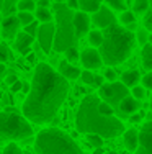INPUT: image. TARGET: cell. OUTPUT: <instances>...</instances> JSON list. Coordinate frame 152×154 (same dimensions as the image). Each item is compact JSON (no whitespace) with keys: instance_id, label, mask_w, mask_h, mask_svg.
<instances>
[{"instance_id":"obj_1","label":"cell","mask_w":152,"mask_h":154,"mask_svg":"<svg viewBox=\"0 0 152 154\" xmlns=\"http://www.w3.org/2000/svg\"><path fill=\"white\" fill-rule=\"evenodd\" d=\"M69 94V82L62 74H57L49 64L36 66L31 90L23 103V115L34 125L52 122Z\"/></svg>"},{"instance_id":"obj_2","label":"cell","mask_w":152,"mask_h":154,"mask_svg":"<svg viewBox=\"0 0 152 154\" xmlns=\"http://www.w3.org/2000/svg\"><path fill=\"white\" fill-rule=\"evenodd\" d=\"M100 98L97 95H88L84 98L75 116V128L79 133L100 134L103 138H116L124 134V125L115 116H106L98 110Z\"/></svg>"},{"instance_id":"obj_3","label":"cell","mask_w":152,"mask_h":154,"mask_svg":"<svg viewBox=\"0 0 152 154\" xmlns=\"http://www.w3.org/2000/svg\"><path fill=\"white\" fill-rule=\"evenodd\" d=\"M136 43V36L128 28L111 25L103 31V45L100 46V54L103 62L108 66L121 64L131 56L133 48Z\"/></svg>"},{"instance_id":"obj_4","label":"cell","mask_w":152,"mask_h":154,"mask_svg":"<svg viewBox=\"0 0 152 154\" xmlns=\"http://www.w3.org/2000/svg\"><path fill=\"white\" fill-rule=\"evenodd\" d=\"M34 149L38 154H84L70 134L57 128H49L38 133Z\"/></svg>"},{"instance_id":"obj_5","label":"cell","mask_w":152,"mask_h":154,"mask_svg":"<svg viewBox=\"0 0 152 154\" xmlns=\"http://www.w3.org/2000/svg\"><path fill=\"white\" fill-rule=\"evenodd\" d=\"M56 12V36H54V51L56 53H66L70 48L77 45V33L74 26V12H70V7L64 3L54 5Z\"/></svg>"},{"instance_id":"obj_6","label":"cell","mask_w":152,"mask_h":154,"mask_svg":"<svg viewBox=\"0 0 152 154\" xmlns=\"http://www.w3.org/2000/svg\"><path fill=\"white\" fill-rule=\"evenodd\" d=\"M31 134L33 130L25 115L13 110L0 112V141H18L30 138Z\"/></svg>"},{"instance_id":"obj_7","label":"cell","mask_w":152,"mask_h":154,"mask_svg":"<svg viewBox=\"0 0 152 154\" xmlns=\"http://www.w3.org/2000/svg\"><path fill=\"white\" fill-rule=\"evenodd\" d=\"M129 94H131L129 87H126L123 82H106L100 87V97L111 107H119V103Z\"/></svg>"},{"instance_id":"obj_8","label":"cell","mask_w":152,"mask_h":154,"mask_svg":"<svg viewBox=\"0 0 152 154\" xmlns=\"http://www.w3.org/2000/svg\"><path fill=\"white\" fill-rule=\"evenodd\" d=\"M54 36H56V25L52 23H43L39 25L38 31V43L44 53H51L54 49Z\"/></svg>"},{"instance_id":"obj_9","label":"cell","mask_w":152,"mask_h":154,"mask_svg":"<svg viewBox=\"0 0 152 154\" xmlns=\"http://www.w3.org/2000/svg\"><path fill=\"white\" fill-rule=\"evenodd\" d=\"M92 21L97 25V28H101V30H106V28H110L111 25H115V23H116V17H115V13L111 12V8H110L108 5H106V7H105V5H101L98 12H95V13H93Z\"/></svg>"},{"instance_id":"obj_10","label":"cell","mask_w":152,"mask_h":154,"mask_svg":"<svg viewBox=\"0 0 152 154\" xmlns=\"http://www.w3.org/2000/svg\"><path fill=\"white\" fill-rule=\"evenodd\" d=\"M136 154H152V120L141 126L139 148H137Z\"/></svg>"},{"instance_id":"obj_11","label":"cell","mask_w":152,"mask_h":154,"mask_svg":"<svg viewBox=\"0 0 152 154\" xmlns=\"http://www.w3.org/2000/svg\"><path fill=\"white\" fill-rule=\"evenodd\" d=\"M80 62L84 64V67L87 71H92V69H100L105 64L103 57H101L100 51H97L95 48H87L82 51L80 54Z\"/></svg>"},{"instance_id":"obj_12","label":"cell","mask_w":152,"mask_h":154,"mask_svg":"<svg viewBox=\"0 0 152 154\" xmlns=\"http://www.w3.org/2000/svg\"><path fill=\"white\" fill-rule=\"evenodd\" d=\"M21 21L18 17H7L5 20L2 21V36L7 39H13L16 38L18 28H20Z\"/></svg>"},{"instance_id":"obj_13","label":"cell","mask_w":152,"mask_h":154,"mask_svg":"<svg viewBox=\"0 0 152 154\" xmlns=\"http://www.w3.org/2000/svg\"><path fill=\"white\" fill-rule=\"evenodd\" d=\"M74 26L77 38H82L84 35L90 33V18L85 12H75L74 13Z\"/></svg>"},{"instance_id":"obj_14","label":"cell","mask_w":152,"mask_h":154,"mask_svg":"<svg viewBox=\"0 0 152 154\" xmlns=\"http://www.w3.org/2000/svg\"><path fill=\"white\" fill-rule=\"evenodd\" d=\"M34 36L28 35V33H18L15 38V49L20 51L21 54H30L31 53V43H33Z\"/></svg>"},{"instance_id":"obj_15","label":"cell","mask_w":152,"mask_h":154,"mask_svg":"<svg viewBox=\"0 0 152 154\" xmlns=\"http://www.w3.org/2000/svg\"><path fill=\"white\" fill-rule=\"evenodd\" d=\"M123 141H124V146L128 151L136 152L137 148H139V131L137 130H126L124 134H123Z\"/></svg>"},{"instance_id":"obj_16","label":"cell","mask_w":152,"mask_h":154,"mask_svg":"<svg viewBox=\"0 0 152 154\" xmlns=\"http://www.w3.org/2000/svg\"><path fill=\"white\" fill-rule=\"evenodd\" d=\"M141 108V103L137 98H134L133 95H128L124 100L119 103V110L121 113H126V115H133V113H137V110Z\"/></svg>"},{"instance_id":"obj_17","label":"cell","mask_w":152,"mask_h":154,"mask_svg":"<svg viewBox=\"0 0 152 154\" xmlns=\"http://www.w3.org/2000/svg\"><path fill=\"white\" fill-rule=\"evenodd\" d=\"M59 74H62L67 80L69 79L74 80V79H79V77L82 75V72H80V69H79V67L69 64V61H62V62H61V66H59Z\"/></svg>"},{"instance_id":"obj_18","label":"cell","mask_w":152,"mask_h":154,"mask_svg":"<svg viewBox=\"0 0 152 154\" xmlns=\"http://www.w3.org/2000/svg\"><path fill=\"white\" fill-rule=\"evenodd\" d=\"M142 79V77L139 75V72L136 71V69H131V71H126V72H123V75H121V82L124 84L126 87H136L137 85V82Z\"/></svg>"},{"instance_id":"obj_19","label":"cell","mask_w":152,"mask_h":154,"mask_svg":"<svg viewBox=\"0 0 152 154\" xmlns=\"http://www.w3.org/2000/svg\"><path fill=\"white\" fill-rule=\"evenodd\" d=\"M101 3H103V0H80L79 7H80V10L85 13H95L100 10Z\"/></svg>"},{"instance_id":"obj_20","label":"cell","mask_w":152,"mask_h":154,"mask_svg":"<svg viewBox=\"0 0 152 154\" xmlns=\"http://www.w3.org/2000/svg\"><path fill=\"white\" fill-rule=\"evenodd\" d=\"M141 57H142V66L147 69V72L152 71V45L151 43H147L146 46H142V54H141Z\"/></svg>"},{"instance_id":"obj_21","label":"cell","mask_w":152,"mask_h":154,"mask_svg":"<svg viewBox=\"0 0 152 154\" xmlns=\"http://www.w3.org/2000/svg\"><path fill=\"white\" fill-rule=\"evenodd\" d=\"M34 15L38 18V21H41V23H51V20H52V13L46 7H38Z\"/></svg>"},{"instance_id":"obj_22","label":"cell","mask_w":152,"mask_h":154,"mask_svg":"<svg viewBox=\"0 0 152 154\" xmlns=\"http://www.w3.org/2000/svg\"><path fill=\"white\" fill-rule=\"evenodd\" d=\"M88 41H90V45H92V46L100 48L101 45H103V31H100V30L90 31L88 33Z\"/></svg>"},{"instance_id":"obj_23","label":"cell","mask_w":152,"mask_h":154,"mask_svg":"<svg viewBox=\"0 0 152 154\" xmlns=\"http://www.w3.org/2000/svg\"><path fill=\"white\" fill-rule=\"evenodd\" d=\"M87 144L92 146L93 149H98V148H103V136L100 134H87Z\"/></svg>"},{"instance_id":"obj_24","label":"cell","mask_w":152,"mask_h":154,"mask_svg":"<svg viewBox=\"0 0 152 154\" xmlns=\"http://www.w3.org/2000/svg\"><path fill=\"white\" fill-rule=\"evenodd\" d=\"M149 30L147 28H139V30H136V41L139 43V45L146 46L147 43H149Z\"/></svg>"},{"instance_id":"obj_25","label":"cell","mask_w":152,"mask_h":154,"mask_svg":"<svg viewBox=\"0 0 152 154\" xmlns=\"http://www.w3.org/2000/svg\"><path fill=\"white\" fill-rule=\"evenodd\" d=\"M16 8L20 12H36V5L33 0H20L16 3Z\"/></svg>"},{"instance_id":"obj_26","label":"cell","mask_w":152,"mask_h":154,"mask_svg":"<svg viewBox=\"0 0 152 154\" xmlns=\"http://www.w3.org/2000/svg\"><path fill=\"white\" fill-rule=\"evenodd\" d=\"M106 5L111 10H118V12H126V0H105Z\"/></svg>"},{"instance_id":"obj_27","label":"cell","mask_w":152,"mask_h":154,"mask_svg":"<svg viewBox=\"0 0 152 154\" xmlns=\"http://www.w3.org/2000/svg\"><path fill=\"white\" fill-rule=\"evenodd\" d=\"M149 5H151V0H134L133 8H134L136 13H146L149 10Z\"/></svg>"},{"instance_id":"obj_28","label":"cell","mask_w":152,"mask_h":154,"mask_svg":"<svg viewBox=\"0 0 152 154\" xmlns=\"http://www.w3.org/2000/svg\"><path fill=\"white\" fill-rule=\"evenodd\" d=\"M18 18H20V21H21V25H30V23H33V12H18Z\"/></svg>"},{"instance_id":"obj_29","label":"cell","mask_w":152,"mask_h":154,"mask_svg":"<svg viewBox=\"0 0 152 154\" xmlns=\"http://www.w3.org/2000/svg\"><path fill=\"white\" fill-rule=\"evenodd\" d=\"M119 21H121L123 25H129V23H134L136 21V15L133 12H123L121 13V17H119Z\"/></svg>"},{"instance_id":"obj_30","label":"cell","mask_w":152,"mask_h":154,"mask_svg":"<svg viewBox=\"0 0 152 154\" xmlns=\"http://www.w3.org/2000/svg\"><path fill=\"white\" fill-rule=\"evenodd\" d=\"M98 110L103 113V115H106V116H115V110H113V107H111L108 102H100Z\"/></svg>"},{"instance_id":"obj_31","label":"cell","mask_w":152,"mask_h":154,"mask_svg":"<svg viewBox=\"0 0 152 154\" xmlns=\"http://www.w3.org/2000/svg\"><path fill=\"white\" fill-rule=\"evenodd\" d=\"M144 28H147L149 33H152V0H151L149 10H147L146 15H144Z\"/></svg>"},{"instance_id":"obj_32","label":"cell","mask_w":152,"mask_h":154,"mask_svg":"<svg viewBox=\"0 0 152 154\" xmlns=\"http://www.w3.org/2000/svg\"><path fill=\"white\" fill-rule=\"evenodd\" d=\"M131 95L137 100H142L144 97H146V87H141V85H136L131 89Z\"/></svg>"},{"instance_id":"obj_33","label":"cell","mask_w":152,"mask_h":154,"mask_svg":"<svg viewBox=\"0 0 152 154\" xmlns=\"http://www.w3.org/2000/svg\"><path fill=\"white\" fill-rule=\"evenodd\" d=\"M10 59V48L3 43H0V62H5Z\"/></svg>"},{"instance_id":"obj_34","label":"cell","mask_w":152,"mask_h":154,"mask_svg":"<svg viewBox=\"0 0 152 154\" xmlns=\"http://www.w3.org/2000/svg\"><path fill=\"white\" fill-rule=\"evenodd\" d=\"M80 79L84 80V84H88V85H95V75L90 71H84L80 75Z\"/></svg>"},{"instance_id":"obj_35","label":"cell","mask_w":152,"mask_h":154,"mask_svg":"<svg viewBox=\"0 0 152 154\" xmlns=\"http://www.w3.org/2000/svg\"><path fill=\"white\" fill-rule=\"evenodd\" d=\"M38 31H39L38 21H33V23H30V25L25 26V33H28V35H31V36H38Z\"/></svg>"},{"instance_id":"obj_36","label":"cell","mask_w":152,"mask_h":154,"mask_svg":"<svg viewBox=\"0 0 152 154\" xmlns=\"http://www.w3.org/2000/svg\"><path fill=\"white\" fill-rule=\"evenodd\" d=\"M79 51L75 49V48H70V49H67L66 51V61H69V62H75L79 59Z\"/></svg>"},{"instance_id":"obj_37","label":"cell","mask_w":152,"mask_h":154,"mask_svg":"<svg viewBox=\"0 0 152 154\" xmlns=\"http://www.w3.org/2000/svg\"><path fill=\"white\" fill-rule=\"evenodd\" d=\"M105 80H108V82H116V79H118V74L115 72V69H111V67H108L106 71H105Z\"/></svg>"},{"instance_id":"obj_38","label":"cell","mask_w":152,"mask_h":154,"mask_svg":"<svg viewBox=\"0 0 152 154\" xmlns=\"http://www.w3.org/2000/svg\"><path fill=\"white\" fill-rule=\"evenodd\" d=\"M142 85L146 87V89H149V90H152V71H149L146 75H142Z\"/></svg>"},{"instance_id":"obj_39","label":"cell","mask_w":152,"mask_h":154,"mask_svg":"<svg viewBox=\"0 0 152 154\" xmlns=\"http://www.w3.org/2000/svg\"><path fill=\"white\" fill-rule=\"evenodd\" d=\"M3 154H21V149L18 148V146L15 144V143H10V144L5 148V151H3Z\"/></svg>"},{"instance_id":"obj_40","label":"cell","mask_w":152,"mask_h":154,"mask_svg":"<svg viewBox=\"0 0 152 154\" xmlns=\"http://www.w3.org/2000/svg\"><path fill=\"white\" fill-rule=\"evenodd\" d=\"M141 120H142V116H141L139 113H133V115L129 116V122H131V123H139Z\"/></svg>"},{"instance_id":"obj_41","label":"cell","mask_w":152,"mask_h":154,"mask_svg":"<svg viewBox=\"0 0 152 154\" xmlns=\"http://www.w3.org/2000/svg\"><path fill=\"white\" fill-rule=\"evenodd\" d=\"M20 90H23V84L18 80V82H15V84L12 85V92H20Z\"/></svg>"},{"instance_id":"obj_42","label":"cell","mask_w":152,"mask_h":154,"mask_svg":"<svg viewBox=\"0 0 152 154\" xmlns=\"http://www.w3.org/2000/svg\"><path fill=\"white\" fill-rule=\"evenodd\" d=\"M79 3H80V0H67V5L70 7V8H80Z\"/></svg>"},{"instance_id":"obj_43","label":"cell","mask_w":152,"mask_h":154,"mask_svg":"<svg viewBox=\"0 0 152 154\" xmlns=\"http://www.w3.org/2000/svg\"><path fill=\"white\" fill-rule=\"evenodd\" d=\"M15 82H18V77L15 74H10L8 77H7V84H10V85H13Z\"/></svg>"},{"instance_id":"obj_44","label":"cell","mask_w":152,"mask_h":154,"mask_svg":"<svg viewBox=\"0 0 152 154\" xmlns=\"http://www.w3.org/2000/svg\"><path fill=\"white\" fill-rule=\"evenodd\" d=\"M103 80H105L103 75H95V85H97V87H101V85L105 84Z\"/></svg>"},{"instance_id":"obj_45","label":"cell","mask_w":152,"mask_h":154,"mask_svg":"<svg viewBox=\"0 0 152 154\" xmlns=\"http://www.w3.org/2000/svg\"><path fill=\"white\" fill-rule=\"evenodd\" d=\"M26 59H28V62H31V64H33V62L36 61V54L33 53V51H31L30 54H26Z\"/></svg>"},{"instance_id":"obj_46","label":"cell","mask_w":152,"mask_h":154,"mask_svg":"<svg viewBox=\"0 0 152 154\" xmlns=\"http://www.w3.org/2000/svg\"><path fill=\"white\" fill-rule=\"evenodd\" d=\"M3 74H5V64H0V82H2Z\"/></svg>"},{"instance_id":"obj_47","label":"cell","mask_w":152,"mask_h":154,"mask_svg":"<svg viewBox=\"0 0 152 154\" xmlns=\"http://www.w3.org/2000/svg\"><path fill=\"white\" fill-rule=\"evenodd\" d=\"M39 7H49V0H39Z\"/></svg>"},{"instance_id":"obj_48","label":"cell","mask_w":152,"mask_h":154,"mask_svg":"<svg viewBox=\"0 0 152 154\" xmlns=\"http://www.w3.org/2000/svg\"><path fill=\"white\" fill-rule=\"evenodd\" d=\"M30 90H31L30 84H23V92H30Z\"/></svg>"},{"instance_id":"obj_49","label":"cell","mask_w":152,"mask_h":154,"mask_svg":"<svg viewBox=\"0 0 152 154\" xmlns=\"http://www.w3.org/2000/svg\"><path fill=\"white\" fill-rule=\"evenodd\" d=\"M128 30H129V31H134V30H136V25H134V23H129V25H128Z\"/></svg>"},{"instance_id":"obj_50","label":"cell","mask_w":152,"mask_h":154,"mask_svg":"<svg viewBox=\"0 0 152 154\" xmlns=\"http://www.w3.org/2000/svg\"><path fill=\"white\" fill-rule=\"evenodd\" d=\"M103 152V148H98V149H95V154H101Z\"/></svg>"},{"instance_id":"obj_51","label":"cell","mask_w":152,"mask_h":154,"mask_svg":"<svg viewBox=\"0 0 152 154\" xmlns=\"http://www.w3.org/2000/svg\"><path fill=\"white\" fill-rule=\"evenodd\" d=\"M3 7H5V0H0V10H2Z\"/></svg>"},{"instance_id":"obj_52","label":"cell","mask_w":152,"mask_h":154,"mask_svg":"<svg viewBox=\"0 0 152 154\" xmlns=\"http://www.w3.org/2000/svg\"><path fill=\"white\" fill-rule=\"evenodd\" d=\"M149 43L152 45V33H151V36H149Z\"/></svg>"},{"instance_id":"obj_53","label":"cell","mask_w":152,"mask_h":154,"mask_svg":"<svg viewBox=\"0 0 152 154\" xmlns=\"http://www.w3.org/2000/svg\"><path fill=\"white\" fill-rule=\"evenodd\" d=\"M106 154H118V152H115V151H110V152H106Z\"/></svg>"},{"instance_id":"obj_54","label":"cell","mask_w":152,"mask_h":154,"mask_svg":"<svg viewBox=\"0 0 152 154\" xmlns=\"http://www.w3.org/2000/svg\"><path fill=\"white\" fill-rule=\"evenodd\" d=\"M151 112H152V97H151Z\"/></svg>"},{"instance_id":"obj_55","label":"cell","mask_w":152,"mask_h":154,"mask_svg":"<svg viewBox=\"0 0 152 154\" xmlns=\"http://www.w3.org/2000/svg\"><path fill=\"white\" fill-rule=\"evenodd\" d=\"M0 35H2V23H0Z\"/></svg>"},{"instance_id":"obj_56","label":"cell","mask_w":152,"mask_h":154,"mask_svg":"<svg viewBox=\"0 0 152 154\" xmlns=\"http://www.w3.org/2000/svg\"><path fill=\"white\" fill-rule=\"evenodd\" d=\"M0 95H2V94H0Z\"/></svg>"}]
</instances>
